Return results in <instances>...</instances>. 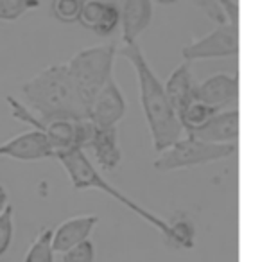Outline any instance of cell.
<instances>
[{
	"label": "cell",
	"instance_id": "16",
	"mask_svg": "<svg viewBox=\"0 0 260 262\" xmlns=\"http://www.w3.org/2000/svg\"><path fill=\"white\" fill-rule=\"evenodd\" d=\"M124 43H133L153 22V0H126L120 15Z\"/></svg>",
	"mask_w": 260,
	"mask_h": 262
},
{
	"label": "cell",
	"instance_id": "11",
	"mask_svg": "<svg viewBox=\"0 0 260 262\" xmlns=\"http://www.w3.org/2000/svg\"><path fill=\"white\" fill-rule=\"evenodd\" d=\"M190 135L212 144H235L241 135V115L237 108L215 112L203 126L190 131Z\"/></svg>",
	"mask_w": 260,
	"mask_h": 262
},
{
	"label": "cell",
	"instance_id": "1",
	"mask_svg": "<svg viewBox=\"0 0 260 262\" xmlns=\"http://www.w3.org/2000/svg\"><path fill=\"white\" fill-rule=\"evenodd\" d=\"M120 56H124L135 69L142 112L151 133L153 147L156 153H160L183 135V127L167 97L163 83L151 69L138 41L124 43V47L120 49Z\"/></svg>",
	"mask_w": 260,
	"mask_h": 262
},
{
	"label": "cell",
	"instance_id": "7",
	"mask_svg": "<svg viewBox=\"0 0 260 262\" xmlns=\"http://www.w3.org/2000/svg\"><path fill=\"white\" fill-rule=\"evenodd\" d=\"M11 110V115L15 119H18L20 122L29 124L31 127L41 131L47 137L49 144H51L52 151L59 153V151H67L74 147V120L76 119H52L45 120L41 117H38L33 110L27 108L24 102H20L16 97L8 95L6 97Z\"/></svg>",
	"mask_w": 260,
	"mask_h": 262
},
{
	"label": "cell",
	"instance_id": "17",
	"mask_svg": "<svg viewBox=\"0 0 260 262\" xmlns=\"http://www.w3.org/2000/svg\"><path fill=\"white\" fill-rule=\"evenodd\" d=\"M213 113H215L213 108H210L208 104L201 102L199 99H194V101L180 113L178 119H180V124H181V127H183L185 133H190V131L198 129L199 126H203Z\"/></svg>",
	"mask_w": 260,
	"mask_h": 262
},
{
	"label": "cell",
	"instance_id": "9",
	"mask_svg": "<svg viewBox=\"0 0 260 262\" xmlns=\"http://www.w3.org/2000/svg\"><path fill=\"white\" fill-rule=\"evenodd\" d=\"M196 99L208 104L215 112L235 108L239 102V74H213L198 83Z\"/></svg>",
	"mask_w": 260,
	"mask_h": 262
},
{
	"label": "cell",
	"instance_id": "15",
	"mask_svg": "<svg viewBox=\"0 0 260 262\" xmlns=\"http://www.w3.org/2000/svg\"><path fill=\"white\" fill-rule=\"evenodd\" d=\"M90 149H94L95 162L101 167V171L112 172L122 164V151L119 144V129L117 126L112 127H97L94 140L90 144Z\"/></svg>",
	"mask_w": 260,
	"mask_h": 262
},
{
	"label": "cell",
	"instance_id": "20",
	"mask_svg": "<svg viewBox=\"0 0 260 262\" xmlns=\"http://www.w3.org/2000/svg\"><path fill=\"white\" fill-rule=\"evenodd\" d=\"M15 237V208L8 205L0 212V257L11 248Z\"/></svg>",
	"mask_w": 260,
	"mask_h": 262
},
{
	"label": "cell",
	"instance_id": "2",
	"mask_svg": "<svg viewBox=\"0 0 260 262\" xmlns=\"http://www.w3.org/2000/svg\"><path fill=\"white\" fill-rule=\"evenodd\" d=\"M22 94L33 112L45 120L86 117V110L77 99L67 63H56L38 72L22 84Z\"/></svg>",
	"mask_w": 260,
	"mask_h": 262
},
{
	"label": "cell",
	"instance_id": "25",
	"mask_svg": "<svg viewBox=\"0 0 260 262\" xmlns=\"http://www.w3.org/2000/svg\"><path fill=\"white\" fill-rule=\"evenodd\" d=\"M8 205H9V194H8V190H6V187L0 183V212L4 210Z\"/></svg>",
	"mask_w": 260,
	"mask_h": 262
},
{
	"label": "cell",
	"instance_id": "12",
	"mask_svg": "<svg viewBox=\"0 0 260 262\" xmlns=\"http://www.w3.org/2000/svg\"><path fill=\"white\" fill-rule=\"evenodd\" d=\"M99 217L94 214L74 215L59 223L58 228L52 230V250L54 253H63L69 248L79 244L81 241L88 239L97 226Z\"/></svg>",
	"mask_w": 260,
	"mask_h": 262
},
{
	"label": "cell",
	"instance_id": "4",
	"mask_svg": "<svg viewBox=\"0 0 260 262\" xmlns=\"http://www.w3.org/2000/svg\"><path fill=\"white\" fill-rule=\"evenodd\" d=\"M117 56V45H95L86 47L72 56L70 61H67L70 79L76 88V94L83 108H90L95 95L101 92V88L106 84V81L113 76V63Z\"/></svg>",
	"mask_w": 260,
	"mask_h": 262
},
{
	"label": "cell",
	"instance_id": "21",
	"mask_svg": "<svg viewBox=\"0 0 260 262\" xmlns=\"http://www.w3.org/2000/svg\"><path fill=\"white\" fill-rule=\"evenodd\" d=\"M38 6H40V0H0V20L11 22Z\"/></svg>",
	"mask_w": 260,
	"mask_h": 262
},
{
	"label": "cell",
	"instance_id": "19",
	"mask_svg": "<svg viewBox=\"0 0 260 262\" xmlns=\"http://www.w3.org/2000/svg\"><path fill=\"white\" fill-rule=\"evenodd\" d=\"M170 226H172V235L167 243H170L176 248L192 250L196 244V228L190 223V219L180 215L176 219H170Z\"/></svg>",
	"mask_w": 260,
	"mask_h": 262
},
{
	"label": "cell",
	"instance_id": "22",
	"mask_svg": "<svg viewBox=\"0 0 260 262\" xmlns=\"http://www.w3.org/2000/svg\"><path fill=\"white\" fill-rule=\"evenodd\" d=\"M63 262H95V244L90 237L63 251Z\"/></svg>",
	"mask_w": 260,
	"mask_h": 262
},
{
	"label": "cell",
	"instance_id": "10",
	"mask_svg": "<svg viewBox=\"0 0 260 262\" xmlns=\"http://www.w3.org/2000/svg\"><path fill=\"white\" fill-rule=\"evenodd\" d=\"M0 157L22 162H34L44 160V158H54V151H52L47 137L41 131L31 127L26 133H20V135L6 140L4 144H0Z\"/></svg>",
	"mask_w": 260,
	"mask_h": 262
},
{
	"label": "cell",
	"instance_id": "23",
	"mask_svg": "<svg viewBox=\"0 0 260 262\" xmlns=\"http://www.w3.org/2000/svg\"><path fill=\"white\" fill-rule=\"evenodd\" d=\"M81 0H54L52 13L61 22H76L79 16Z\"/></svg>",
	"mask_w": 260,
	"mask_h": 262
},
{
	"label": "cell",
	"instance_id": "13",
	"mask_svg": "<svg viewBox=\"0 0 260 262\" xmlns=\"http://www.w3.org/2000/svg\"><path fill=\"white\" fill-rule=\"evenodd\" d=\"M77 20L86 29L101 36H108L119 26L120 13L113 4L102 2V0H83Z\"/></svg>",
	"mask_w": 260,
	"mask_h": 262
},
{
	"label": "cell",
	"instance_id": "8",
	"mask_svg": "<svg viewBox=\"0 0 260 262\" xmlns=\"http://www.w3.org/2000/svg\"><path fill=\"white\" fill-rule=\"evenodd\" d=\"M126 112L127 102L120 86L112 76L92 101L90 108H88V119L97 127H112L124 119Z\"/></svg>",
	"mask_w": 260,
	"mask_h": 262
},
{
	"label": "cell",
	"instance_id": "3",
	"mask_svg": "<svg viewBox=\"0 0 260 262\" xmlns=\"http://www.w3.org/2000/svg\"><path fill=\"white\" fill-rule=\"evenodd\" d=\"M54 158L63 165V169L67 171V176H69L70 183H72L74 189L77 190H86V189H97L102 190L104 194L112 196L115 201H119L120 205L127 208L129 212L137 214L140 219H144L147 225H151L153 228H156L167 241L172 235V226H170V221L156 215L155 212L147 210L145 207H142L140 203H137L135 200H131L129 196H126L124 192H120L113 183H110L106 178H102L101 172L95 169V165L90 162V158L86 157L84 149H77V147H72V149L67 151H59V153L54 155Z\"/></svg>",
	"mask_w": 260,
	"mask_h": 262
},
{
	"label": "cell",
	"instance_id": "18",
	"mask_svg": "<svg viewBox=\"0 0 260 262\" xmlns=\"http://www.w3.org/2000/svg\"><path fill=\"white\" fill-rule=\"evenodd\" d=\"M24 262H54L52 250V228H44L27 250Z\"/></svg>",
	"mask_w": 260,
	"mask_h": 262
},
{
	"label": "cell",
	"instance_id": "6",
	"mask_svg": "<svg viewBox=\"0 0 260 262\" xmlns=\"http://www.w3.org/2000/svg\"><path fill=\"white\" fill-rule=\"evenodd\" d=\"M239 16H230L217 24L212 33L181 49V56L185 61L230 58L239 54Z\"/></svg>",
	"mask_w": 260,
	"mask_h": 262
},
{
	"label": "cell",
	"instance_id": "5",
	"mask_svg": "<svg viewBox=\"0 0 260 262\" xmlns=\"http://www.w3.org/2000/svg\"><path fill=\"white\" fill-rule=\"evenodd\" d=\"M235 153V144H212L187 133L180 137L167 149L160 151L155 160V169L162 172L181 171V169L198 167L203 164L226 160Z\"/></svg>",
	"mask_w": 260,
	"mask_h": 262
},
{
	"label": "cell",
	"instance_id": "14",
	"mask_svg": "<svg viewBox=\"0 0 260 262\" xmlns=\"http://www.w3.org/2000/svg\"><path fill=\"white\" fill-rule=\"evenodd\" d=\"M163 88H165V94L169 97L170 104H172L174 112L180 117V113L196 99L198 79L194 77L190 61H185L181 65H178L172 70V74L169 76L167 83L163 84Z\"/></svg>",
	"mask_w": 260,
	"mask_h": 262
},
{
	"label": "cell",
	"instance_id": "26",
	"mask_svg": "<svg viewBox=\"0 0 260 262\" xmlns=\"http://www.w3.org/2000/svg\"><path fill=\"white\" fill-rule=\"evenodd\" d=\"M158 4H174V2H178V0H156Z\"/></svg>",
	"mask_w": 260,
	"mask_h": 262
},
{
	"label": "cell",
	"instance_id": "24",
	"mask_svg": "<svg viewBox=\"0 0 260 262\" xmlns=\"http://www.w3.org/2000/svg\"><path fill=\"white\" fill-rule=\"evenodd\" d=\"M201 8H205L206 9V13H208L210 16H212L213 20H215L217 24L219 22H223V20H226V16H224V13H223V9H221V6L217 4L215 0H196Z\"/></svg>",
	"mask_w": 260,
	"mask_h": 262
}]
</instances>
